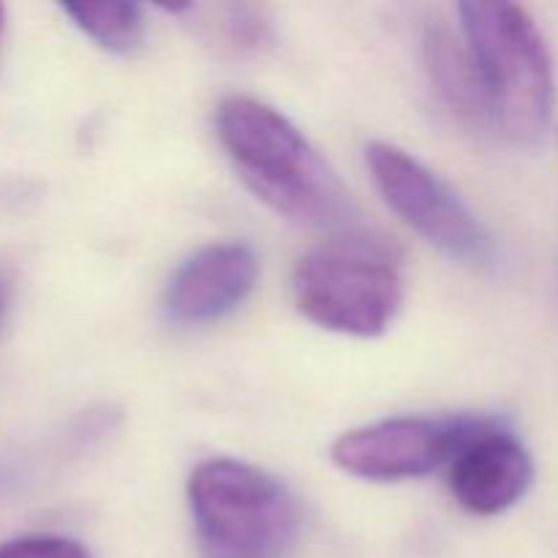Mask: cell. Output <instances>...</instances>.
<instances>
[{
	"label": "cell",
	"instance_id": "52a82bcc",
	"mask_svg": "<svg viewBox=\"0 0 558 558\" xmlns=\"http://www.w3.org/2000/svg\"><path fill=\"white\" fill-rule=\"evenodd\" d=\"M259 272V254L248 243H210L172 272L163 308L178 325H213L251 298Z\"/></svg>",
	"mask_w": 558,
	"mask_h": 558
},
{
	"label": "cell",
	"instance_id": "5b68a950",
	"mask_svg": "<svg viewBox=\"0 0 558 558\" xmlns=\"http://www.w3.org/2000/svg\"><path fill=\"white\" fill-rule=\"evenodd\" d=\"M365 167L390 210L434 248L474 267L494 259V234L488 227L412 153L390 142H371L365 147Z\"/></svg>",
	"mask_w": 558,
	"mask_h": 558
},
{
	"label": "cell",
	"instance_id": "7a4b0ae2",
	"mask_svg": "<svg viewBox=\"0 0 558 558\" xmlns=\"http://www.w3.org/2000/svg\"><path fill=\"white\" fill-rule=\"evenodd\" d=\"M185 494L202 558H287L303 532L292 488L238 458L202 461Z\"/></svg>",
	"mask_w": 558,
	"mask_h": 558
},
{
	"label": "cell",
	"instance_id": "7c38bea8",
	"mask_svg": "<svg viewBox=\"0 0 558 558\" xmlns=\"http://www.w3.org/2000/svg\"><path fill=\"white\" fill-rule=\"evenodd\" d=\"M0 558H90L87 548L60 534H25L0 543Z\"/></svg>",
	"mask_w": 558,
	"mask_h": 558
},
{
	"label": "cell",
	"instance_id": "30bf717a",
	"mask_svg": "<svg viewBox=\"0 0 558 558\" xmlns=\"http://www.w3.org/2000/svg\"><path fill=\"white\" fill-rule=\"evenodd\" d=\"M60 9L74 27L112 54H131L145 41L147 20L140 3H65Z\"/></svg>",
	"mask_w": 558,
	"mask_h": 558
},
{
	"label": "cell",
	"instance_id": "277c9868",
	"mask_svg": "<svg viewBox=\"0 0 558 558\" xmlns=\"http://www.w3.org/2000/svg\"><path fill=\"white\" fill-rule=\"evenodd\" d=\"M300 314L322 330L376 338L401 314L407 287L398 254L363 234L330 240L303 254L292 272Z\"/></svg>",
	"mask_w": 558,
	"mask_h": 558
},
{
	"label": "cell",
	"instance_id": "6da1fadb",
	"mask_svg": "<svg viewBox=\"0 0 558 558\" xmlns=\"http://www.w3.org/2000/svg\"><path fill=\"white\" fill-rule=\"evenodd\" d=\"M216 134L240 180L278 216L316 229H343L354 221V205L338 174L276 107L240 93L223 96L216 107Z\"/></svg>",
	"mask_w": 558,
	"mask_h": 558
},
{
	"label": "cell",
	"instance_id": "3957f363",
	"mask_svg": "<svg viewBox=\"0 0 558 558\" xmlns=\"http://www.w3.org/2000/svg\"><path fill=\"white\" fill-rule=\"evenodd\" d=\"M463 38L483 74L494 129L512 145H537L554 114V63L537 22L515 3L458 5Z\"/></svg>",
	"mask_w": 558,
	"mask_h": 558
},
{
	"label": "cell",
	"instance_id": "8fae6325",
	"mask_svg": "<svg viewBox=\"0 0 558 558\" xmlns=\"http://www.w3.org/2000/svg\"><path fill=\"white\" fill-rule=\"evenodd\" d=\"M223 33L229 44L248 52H259L272 41V25L256 5H229L223 16Z\"/></svg>",
	"mask_w": 558,
	"mask_h": 558
},
{
	"label": "cell",
	"instance_id": "8992f818",
	"mask_svg": "<svg viewBox=\"0 0 558 558\" xmlns=\"http://www.w3.org/2000/svg\"><path fill=\"white\" fill-rule=\"evenodd\" d=\"M494 417L445 414V417H390L347 430L330 447V458L343 474L365 483H403L428 477L450 466L458 452Z\"/></svg>",
	"mask_w": 558,
	"mask_h": 558
},
{
	"label": "cell",
	"instance_id": "4fadbf2b",
	"mask_svg": "<svg viewBox=\"0 0 558 558\" xmlns=\"http://www.w3.org/2000/svg\"><path fill=\"white\" fill-rule=\"evenodd\" d=\"M9 300H11V289H9V281H5L3 276H0V325H3V319H5V311H9Z\"/></svg>",
	"mask_w": 558,
	"mask_h": 558
},
{
	"label": "cell",
	"instance_id": "ba28073f",
	"mask_svg": "<svg viewBox=\"0 0 558 558\" xmlns=\"http://www.w3.org/2000/svg\"><path fill=\"white\" fill-rule=\"evenodd\" d=\"M534 483V458L521 436L494 417L450 463V494L466 512L494 518L512 510Z\"/></svg>",
	"mask_w": 558,
	"mask_h": 558
},
{
	"label": "cell",
	"instance_id": "5bb4252c",
	"mask_svg": "<svg viewBox=\"0 0 558 558\" xmlns=\"http://www.w3.org/2000/svg\"><path fill=\"white\" fill-rule=\"evenodd\" d=\"M3 22H5V9L3 3H0V36H3Z\"/></svg>",
	"mask_w": 558,
	"mask_h": 558
},
{
	"label": "cell",
	"instance_id": "9c48e42d",
	"mask_svg": "<svg viewBox=\"0 0 558 558\" xmlns=\"http://www.w3.org/2000/svg\"><path fill=\"white\" fill-rule=\"evenodd\" d=\"M423 60L430 82L452 114L474 129H494V112L483 74L466 44L445 27H428L423 36Z\"/></svg>",
	"mask_w": 558,
	"mask_h": 558
}]
</instances>
